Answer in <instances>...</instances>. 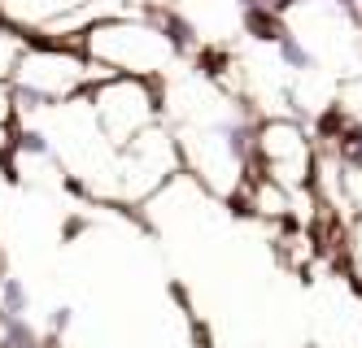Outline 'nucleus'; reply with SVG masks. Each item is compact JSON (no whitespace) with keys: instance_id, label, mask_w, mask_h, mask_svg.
I'll return each instance as SVG.
<instances>
[{"instance_id":"nucleus-3","label":"nucleus","mask_w":362,"mask_h":348,"mask_svg":"<svg viewBox=\"0 0 362 348\" xmlns=\"http://www.w3.org/2000/svg\"><path fill=\"white\" fill-rule=\"evenodd\" d=\"M275 48H279V61H284V66H293V70H315V52H310V48H305L297 35H288V31H284Z\"/></svg>"},{"instance_id":"nucleus-7","label":"nucleus","mask_w":362,"mask_h":348,"mask_svg":"<svg viewBox=\"0 0 362 348\" xmlns=\"http://www.w3.org/2000/svg\"><path fill=\"white\" fill-rule=\"evenodd\" d=\"M83 231H88V218H70L62 235H66V239H74V235H83Z\"/></svg>"},{"instance_id":"nucleus-4","label":"nucleus","mask_w":362,"mask_h":348,"mask_svg":"<svg viewBox=\"0 0 362 348\" xmlns=\"http://www.w3.org/2000/svg\"><path fill=\"white\" fill-rule=\"evenodd\" d=\"M18 148L22 152H35V157H53V144H48V136L44 131H18Z\"/></svg>"},{"instance_id":"nucleus-5","label":"nucleus","mask_w":362,"mask_h":348,"mask_svg":"<svg viewBox=\"0 0 362 348\" xmlns=\"http://www.w3.org/2000/svg\"><path fill=\"white\" fill-rule=\"evenodd\" d=\"M162 31H166V40H175V44H192V22H184L179 13H162Z\"/></svg>"},{"instance_id":"nucleus-1","label":"nucleus","mask_w":362,"mask_h":348,"mask_svg":"<svg viewBox=\"0 0 362 348\" xmlns=\"http://www.w3.org/2000/svg\"><path fill=\"white\" fill-rule=\"evenodd\" d=\"M218 136H223V148H227V157L236 166H249V152H253V144L262 140L253 131V122H245V118H231V122H218Z\"/></svg>"},{"instance_id":"nucleus-6","label":"nucleus","mask_w":362,"mask_h":348,"mask_svg":"<svg viewBox=\"0 0 362 348\" xmlns=\"http://www.w3.org/2000/svg\"><path fill=\"white\" fill-rule=\"evenodd\" d=\"M70 323H74V309H70V305H57L53 313H48V331H53V335L70 331Z\"/></svg>"},{"instance_id":"nucleus-2","label":"nucleus","mask_w":362,"mask_h":348,"mask_svg":"<svg viewBox=\"0 0 362 348\" xmlns=\"http://www.w3.org/2000/svg\"><path fill=\"white\" fill-rule=\"evenodd\" d=\"M31 292L18 275H0V318H27Z\"/></svg>"}]
</instances>
